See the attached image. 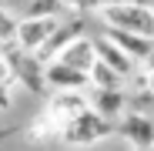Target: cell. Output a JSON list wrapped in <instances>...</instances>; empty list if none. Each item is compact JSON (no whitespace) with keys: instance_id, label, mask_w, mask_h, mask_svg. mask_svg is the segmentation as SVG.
Listing matches in <instances>:
<instances>
[{"instance_id":"cell-18","label":"cell","mask_w":154,"mask_h":151,"mask_svg":"<svg viewBox=\"0 0 154 151\" xmlns=\"http://www.w3.org/2000/svg\"><path fill=\"white\" fill-rule=\"evenodd\" d=\"M0 4H7V0H0Z\"/></svg>"},{"instance_id":"cell-10","label":"cell","mask_w":154,"mask_h":151,"mask_svg":"<svg viewBox=\"0 0 154 151\" xmlns=\"http://www.w3.org/2000/svg\"><path fill=\"white\" fill-rule=\"evenodd\" d=\"M57 61H64V64H70V67H77V71H91V67L97 64V44H94V37L77 34L60 54H57Z\"/></svg>"},{"instance_id":"cell-7","label":"cell","mask_w":154,"mask_h":151,"mask_svg":"<svg viewBox=\"0 0 154 151\" xmlns=\"http://www.w3.org/2000/svg\"><path fill=\"white\" fill-rule=\"evenodd\" d=\"M94 44H97V61H104L107 67H114L124 81H131L134 74H137V61L131 57V54H124V50L107 37V34H100V37H94Z\"/></svg>"},{"instance_id":"cell-12","label":"cell","mask_w":154,"mask_h":151,"mask_svg":"<svg viewBox=\"0 0 154 151\" xmlns=\"http://www.w3.org/2000/svg\"><path fill=\"white\" fill-rule=\"evenodd\" d=\"M91 108H97L104 118H111V121H117L124 111H127V94H124V87H91Z\"/></svg>"},{"instance_id":"cell-2","label":"cell","mask_w":154,"mask_h":151,"mask_svg":"<svg viewBox=\"0 0 154 151\" xmlns=\"http://www.w3.org/2000/svg\"><path fill=\"white\" fill-rule=\"evenodd\" d=\"M97 17L104 27L154 37V7L151 4H111V7H100Z\"/></svg>"},{"instance_id":"cell-16","label":"cell","mask_w":154,"mask_h":151,"mask_svg":"<svg viewBox=\"0 0 154 151\" xmlns=\"http://www.w3.org/2000/svg\"><path fill=\"white\" fill-rule=\"evenodd\" d=\"M141 81H144V87H147V91L154 94V54H151V57L144 61V77H141Z\"/></svg>"},{"instance_id":"cell-5","label":"cell","mask_w":154,"mask_h":151,"mask_svg":"<svg viewBox=\"0 0 154 151\" xmlns=\"http://www.w3.org/2000/svg\"><path fill=\"white\" fill-rule=\"evenodd\" d=\"M60 20L64 17H23V20H17V44L23 50H30V54H37L50 40V34L57 30Z\"/></svg>"},{"instance_id":"cell-8","label":"cell","mask_w":154,"mask_h":151,"mask_svg":"<svg viewBox=\"0 0 154 151\" xmlns=\"http://www.w3.org/2000/svg\"><path fill=\"white\" fill-rule=\"evenodd\" d=\"M4 7L17 20H23V17H70L67 0H7Z\"/></svg>"},{"instance_id":"cell-15","label":"cell","mask_w":154,"mask_h":151,"mask_svg":"<svg viewBox=\"0 0 154 151\" xmlns=\"http://www.w3.org/2000/svg\"><path fill=\"white\" fill-rule=\"evenodd\" d=\"M87 10H100V7H111V4H147V0H84Z\"/></svg>"},{"instance_id":"cell-13","label":"cell","mask_w":154,"mask_h":151,"mask_svg":"<svg viewBox=\"0 0 154 151\" xmlns=\"http://www.w3.org/2000/svg\"><path fill=\"white\" fill-rule=\"evenodd\" d=\"M87 74H91V87H124V77L114 67H107L104 61H97Z\"/></svg>"},{"instance_id":"cell-9","label":"cell","mask_w":154,"mask_h":151,"mask_svg":"<svg viewBox=\"0 0 154 151\" xmlns=\"http://www.w3.org/2000/svg\"><path fill=\"white\" fill-rule=\"evenodd\" d=\"M91 104V101L84 97V91H57L54 97H50V104H47V121H54L57 128L64 121H70L77 111H84Z\"/></svg>"},{"instance_id":"cell-6","label":"cell","mask_w":154,"mask_h":151,"mask_svg":"<svg viewBox=\"0 0 154 151\" xmlns=\"http://www.w3.org/2000/svg\"><path fill=\"white\" fill-rule=\"evenodd\" d=\"M44 81L50 91H91V74L87 71H77L64 61H47L44 64Z\"/></svg>"},{"instance_id":"cell-17","label":"cell","mask_w":154,"mask_h":151,"mask_svg":"<svg viewBox=\"0 0 154 151\" xmlns=\"http://www.w3.org/2000/svg\"><path fill=\"white\" fill-rule=\"evenodd\" d=\"M144 151H154V144H151V148H144Z\"/></svg>"},{"instance_id":"cell-4","label":"cell","mask_w":154,"mask_h":151,"mask_svg":"<svg viewBox=\"0 0 154 151\" xmlns=\"http://www.w3.org/2000/svg\"><path fill=\"white\" fill-rule=\"evenodd\" d=\"M114 128L134 151H144L154 144V114H147V111H124L114 121Z\"/></svg>"},{"instance_id":"cell-14","label":"cell","mask_w":154,"mask_h":151,"mask_svg":"<svg viewBox=\"0 0 154 151\" xmlns=\"http://www.w3.org/2000/svg\"><path fill=\"white\" fill-rule=\"evenodd\" d=\"M17 44V17L0 4V54Z\"/></svg>"},{"instance_id":"cell-1","label":"cell","mask_w":154,"mask_h":151,"mask_svg":"<svg viewBox=\"0 0 154 151\" xmlns=\"http://www.w3.org/2000/svg\"><path fill=\"white\" fill-rule=\"evenodd\" d=\"M111 134H117V128H114V121L111 118H104L97 108H84V111H77L70 121H64L60 124V138L67 141V144H94V141H104V138H111Z\"/></svg>"},{"instance_id":"cell-11","label":"cell","mask_w":154,"mask_h":151,"mask_svg":"<svg viewBox=\"0 0 154 151\" xmlns=\"http://www.w3.org/2000/svg\"><path fill=\"white\" fill-rule=\"evenodd\" d=\"M104 34L124 50L131 54L137 64H144L151 54H154V37H144V34H131V30H117V27H104Z\"/></svg>"},{"instance_id":"cell-3","label":"cell","mask_w":154,"mask_h":151,"mask_svg":"<svg viewBox=\"0 0 154 151\" xmlns=\"http://www.w3.org/2000/svg\"><path fill=\"white\" fill-rule=\"evenodd\" d=\"M4 57L10 64V74H14L17 84H23V87L34 91V94H40L47 87V81H44V61L37 54H30V50H23L20 44H14L10 50H4Z\"/></svg>"}]
</instances>
